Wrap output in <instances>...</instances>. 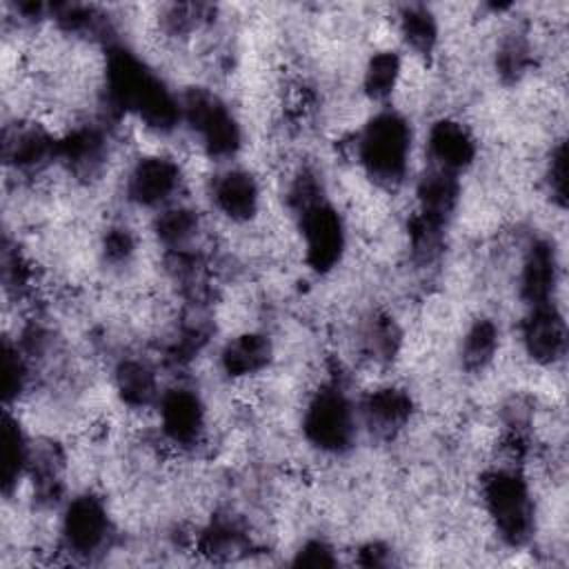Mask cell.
Here are the masks:
<instances>
[{"mask_svg": "<svg viewBox=\"0 0 569 569\" xmlns=\"http://www.w3.org/2000/svg\"><path fill=\"white\" fill-rule=\"evenodd\" d=\"M416 200H418V213L420 218L436 222L445 227L449 216L453 213L458 200H460V182L458 173L429 167L425 176L418 180L416 187Z\"/></svg>", "mask_w": 569, "mask_h": 569, "instance_id": "obj_15", "label": "cell"}, {"mask_svg": "<svg viewBox=\"0 0 569 569\" xmlns=\"http://www.w3.org/2000/svg\"><path fill=\"white\" fill-rule=\"evenodd\" d=\"M211 202L227 220L249 222L260 211V182L247 169H224L211 180Z\"/></svg>", "mask_w": 569, "mask_h": 569, "instance_id": "obj_10", "label": "cell"}, {"mask_svg": "<svg viewBox=\"0 0 569 569\" xmlns=\"http://www.w3.org/2000/svg\"><path fill=\"white\" fill-rule=\"evenodd\" d=\"M520 298L527 307L553 302L558 287V256L549 240H533L520 264Z\"/></svg>", "mask_w": 569, "mask_h": 569, "instance_id": "obj_11", "label": "cell"}, {"mask_svg": "<svg viewBox=\"0 0 569 569\" xmlns=\"http://www.w3.org/2000/svg\"><path fill=\"white\" fill-rule=\"evenodd\" d=\"M162 438L176 449H193L207 431V409L202 398L189 387H171L158 400Z\"/></svg>", "mask_w": 569, "mask_h": 569, "instance_id": "obj_8", "label": "cell"}, {"mask_svg": "<svg viewBox=\"0 0 569 569\" xmlns=\"http://www.w3.org/2000/svg\"><path fill=\"white\" fill-rule=\"evenodd\" d=\"M200 231H202L200 213L193 207L180 204V202H173L160 209L153 220V233L169 253L193 251V242Z\"/></svg>", "mask_w": 569, "mask_h": 569, "instance_id": "obj_17", "label": "cell"}, {"mask_svg": "<svg viewBox=\"0 0 569 569\" xmlns=\"http://www.w3.org/2000/svg\"><path fill=\"white\" fill-rule=\"evenodd\" d=\"M427 153L431 167L460 173L476 158V138L460 120L440 118L429 127Z\"/></svg>", "mask_w": 569, "mask_h": 569, "instance_id": "obj_12", "label": "cell"}, {"mask_svg": "<svg viewBox=\"0 0 569 569\" xmlns=\"http://www.w3.org/2000/svg\"><path fill=\"white\" fill-rule=\"evenodd\" d=\"M356 409L338 385L320 387L305 407L302 433L322 453H345L356 440Z\"/></svg>", "mask_w": 569, "mask_h": 569, "instance_id": "obj_4", "label": "cell"}, {"mask_svg": "<svg viewBox=\"0 0 569 569\" xmlns=\"http://www.w3.org/2000/svg\"><path fill=\"white\" fill-rule=\"evenodd\" d=\"M298 216L305 262L318 273L333 269L340 262L347 244L340 213L327 200H322Z\"/></svg>", "mask_w": 569, "mask_h": 569, "instance_id": "obj_7", "label": "cell"}, {"mask_svg": "<svg viewBox=\"0 0 569 569\" xmlns=\"http://www.w3.org/2000/svg\"><path fill=\"white\" fill-rule=\"evenodd\" d=\"M520 342L536 365H556L567 351V322L556 302L529 307L520 325Z\"/></svg>", "mask_w": 569, "mask_h": 569, "instance_id": "obj_9", "label": "cell"}, {"mask_svg": "<svg viewBox=\"0 0 569 569\" xmlns=\"http://www.w3.org/2000/svg\"><path fill=\"white\" fill-rule=\"evenodd\" d=\"M31 380V369H29V358L18 345H11L9 340L4 342L2 351V393L4 402H18L20 396L27 391Z\"/></svg>", "mask_w": 569, "mask_h": 569, "instance_id": "obj_22", "label": "cell"}, {"mask_svg": "<svg viewBox=\"0 0 569 569\" xmlns=\"http://www.w3.org/2000/svg\"><path fill=\"white\" fill-rule=\"evenodd\" d=\"M398 33L416 56H429L438 42V20L422 4H409L398 16Z\"/></svg>", "mask_w": 569, "mask_h": 569, "instance_id": "obj_21", "label": "cell"}, {"mask_svg": "<svg viewBox=\"0 0 569 569\" xmlns=\"http://www.w3.org/2000/svg\"><path fill=\"white\" fill-rule=\"evenodd\" d=\"M480 500L498 538L509 547H522L536 529V507L527 478L511 467L489 471L480 482Z\"/></svg>", "mask_w": 569, "mask_h": 569, "instance_id": "obj_1", "label": "cell"}, {"mask_svg": "<svg viewBox=\"0 0 569 569\" xmlns=\"http://www.w3.org/2000/svg\"><path fill=\"white\" fill-rule=\"evenodd\" d=\"M182 187V169L176 158L164 153H147L138 158L124 178L127 200L142 209H164L176 202Z\"/></svg>", "mask_w": 569, "mask_h": 569, "instance_id": "obj_6", "label": "cell"}, {"mask_svg": "<svg viewBox=\"0 0 569 569\" xmlns=\"http://www.w3.org/2000/svg\"><path fill=\"white\" fill-rule=\"evenodd\" d=\"M113 536L107 505L93 496L82 493L67 502L60 516V540L64 551L78 558H91L109 547Z\"/></svg>", "mask_w": 569, "mask_h": 569, "instance_id": "obj_5", "label": "cell"}, {"mask_svg": "<svg viewBox=\"0 0 569 569\" xmlns=\"http://www.w3.org/2000/svg\"><path fill=\"white\" fill-rule=\"evenodd\" d=\"M273 345L260 331H242L227 340L220 351V367L231 378H251L269 367Z\"/></svg>", "mask_w": 569, "mask_h": 569, "instance_id": "obj_16", "label": "cell"}, {"mask_svg": "<svg viewBox=\"0 0 569 569\" xmlns=\"http://www.w3.org/2000/svg\"><path fill=\"white\" fill-rule=\"evenodd\" d=\"M500 329L491 318H478L462 336L460 360L467 371H482L498 351Z\"/></svg>", "mask_w": 569, "mask_h": 569, "instance_id": "obj_20", "label": "cell"}, {"mask_svg": "<svg viewBox=\"0 0 569 569\" xmlns=\"http://www.w3.org/2000/svg\"><path fill=\"white\" fill-rule=\"evenodd\" d=\"M113 387L129 409L156 407L162 396L158 371L144 358H122L113 369Z\"/></svg>", "mask_w": 569, "mask_h": 569, "instance_id": "obj_14", "label": "cell"}, {"mask_svg": "<svg viewBox=\"0 0 569 569\" xmlns=\"http://www.w3.org/2000/svg\"><path fill=\"white\" fill-rule=\"evenodd\" d=\"M356 153L376 184L396 187L409 169L411 127L407 118L391 109L371 116L358 133Z\"/></svg>", "mask_w": 569, "mask_h": 569, "instance_id": "obj_2", "label": "cell"}, {"mask_svg": "<svg viewBox=\"0 0 569 569\" xmlns=\"http://www.w3.org/2000/svg\"><path fill=\"white\" fill-rule=\"evenodd\" d=\"M2 489L9 496L18 482L24 478L29 469V458H31V445L24 436V429L18 418L11 413L4 416L2 422Z\"/></svg>", "mask_w": 569, "mask_h": 569, "instance_id": "obj_18", "label": "cell"}, {"mask_svg": "<svg viewBox=\"0 0 569 569\" xmlns=\"http://www.w3.org/2000/svg\"><path fill=\"white\" fill-rule=\"evenodd\" d=\"M400 78H402L400 56L391 49L376 51L369 56L362 69V91L369 100L382 102L398 89Z\"/></svg>", "mask_w": 569, "mask_h": 569, "instance_id": "obj_19", "label": "cell"}, {"mask_svg": "<svg viewBox=\"0 0 569 569\" xmlns=\"http://www.w3.org/2000/svg\"><path fill=\"white\" fill-rule=\"evenodd\" d=\"M362 418L371 433L391 438L411 418V396L393 385L376 387L362 402Z\"/></svg>", "mask_w": 569, "mask_h": 569, "instance_id": "obj_13", "label": "cell"}, {"mask_svg": "<svg viewBox=\"0 0 569 569\" xmlns=\"http://www.w3.org/2000/svg\"><path fill=\"white\" fill-rule=\"evenodd\" d=\"M336 562L338 558L333 553V547L322 538L307 540L296 551V558H293V565H300V567H333Z\"/></svg>", "mask_w": 569, "mask_h": 569, "instance_id": "obj_24", "label": "cell"}, {"mask_svg": "<svg viewBox=\"0 0 569 569\" xmlns=\"http://www.w3.org/2000/svg\"><path fill=\"white\" fill-rule=\"evenodd\" d=\"M545 178H547L551 200H556L560 207H565V200H567V147L562 140H558L549 151Z\"/></svg>", "mask_w": 569, "mask_h": 569, "instance_id": "obj_23", "label": "cell"}, {"mask_svg": "<svg viewBox=\"0 0 569 569\" xmlns=\"http://www.w3.org/2000/svg\"><path fill=\"white\" fill-rule=\"evenodd\" d=\"M182 122L196 136L200 149L216 160H227L242 147V131L220 96L209 89L193 87L180 98Z\"/></svg>", "mask_w": 569, "mask_h": 569, "instance_id": "obj_3", "label": "cell"}]
</instances>
